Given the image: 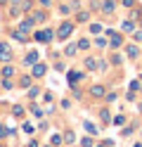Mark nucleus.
Segmentation results:
<instances>
[{
	"instance_id": "obj_1",
	"label": "nucleus",
	"mask_w": 142,
	"mask_h": 147,
	"mask_svg": "<svg viewBox=\"0 0 142 147\" xmlns=\"http://www.w3.org/2000/svg\"><path fill=\"white\" fill-rule=\"evenodd\" d=\"M71 31H73V22H64L59 29H57V38H59V40H66V38L71 36Z\"/></svg>"
},
{
	"instance_id": "obj_2",
	"label": "nucleus",
	"mask_w": 142,
	"mask_h": 147,
	"mask_svg": "<svg viewBox=\"0 0 142 147\" xmlns=\"http://www.w3.org/2000/svg\"><path fill=\"white\" fill-rule=\"evenodd\" d=\"M12 59V48L7 43H0V62H9Z\"/></svg>"
},
{
	"instance_id": "obj_3",
	"label": "nucleus",
	"mask_w": 142,
	"mask_h": 147,
	"mask_svg": "<svg viewBox=\"0 0 142 147\" xmlns=\"http://www.w3.org/2000/svg\"><path fill=\"white\" fill-rule=\"evenodd\" d=\"M52 36H55V33H52L50 29H45V31H38V33H36V40H38V43H50Z\"/></svg>"
},
{
	"instance_id": "obj_4",
	"label": "nucleus",
	"mask_w": 142,
	"mask_h": 147,
	"mask_svg": "<svg viewBox=\"0 0 142 147\" xmlns=\"http://www.w3.org/2000/svg\"><path fill=\"white\" fill-rule=\"evenodd\" d=\"M45 74H47V67L40 64V62H36V64H33V78H43Z\"/></svg>"
},
{
	"instance_id": "obj_5",
	"label": "nucleus",
	"mask_w": 142,
	"mask_h": 147,
	"mask_svg": "<svg viewBox=\"0 0 142 147\" xmlns=\"http://www.w3.org/2000/svg\"><path fill=\"white\" fill-rule=\"evenodd\" d=\"M114 7H116V5H114V0H104V3H100V10H102L104 14H111Z\"/></svg>"
},
{
	"instance_id": "obj_6",
	"label": "nucleus",
	"mask_w": 142,
	"mask_h": 147,
	"mask_svg": "<svg viewBox=\"0 0 142 147\" xmlns=\"http://www.w3.org/2000/svg\"><path fill=\"white\" fill-rule=\"evenodd\" d=\"M33 24H36V19H33V14H31L28 19H24L22 24H19V29H22V31H31V29H33Z\"/></svg>"
},
{
	"instance_id": "obj_7",
	"label": "nucleus",
	"mask_w": 142,
	"mask_h": 147,
	"mask_svg": "<svg viewBox=\"0 0 142 147\" xmlns=\"http://www.w3.org/2000/svg\"><path fill=\"white\" fill-rule=\"evenodd\" d=\"M36 62H38V52H36V50H31V52H28L26 57H24V64H28V67H33Z\"/></svg>"
},
{
	"instance_id": "obj_8",
	"label": "nucleus",
	"mask_w": 142,
	"mask_h": 147,
	"mask_svg": "<svg viewBox=\"0 0 142 147\" xmlns=\"http://www.w3.org/2000/svg\"><path fill=\"white\" fill-rule=\"evenodd\" d=\"M81 76H83V74H81V71H76V69H71L69 74H66V78H69V83H71V86H76V81H78Z\"/></svg>"
},
{
	"instance_id": "obj_9",
	"label": "nucleus",
	"mask_w": 142,
	"mask_h": 147,
	"mask_svg": "<svg viewBox=\"0 0 142 147\" xmlns=\"http://www.w3.org/2000/svg\"><path fill=\"white\" fill-rule=\"evenodd\" d=\"M12 36H14V40H19V43H24V40H28V36H26V31H22V29H19V31H14Z\"/></svg>"
},
{
	"instance_id": "obj_10",
	"label": "nucleus",
	"mask_w": 142,
	"mask_h": 147,
	"mask_svg": "<svg viewBox=\"0 0 142 147\" xmlns=\"http://www.w3.org/2000/svg\"><path fill=\"white\" fill-rule=\"evenodd\" d=\"M83 128H85V131H88L90 135H97V128H95V126H92L90 121H83Z\"/></svg>"
},
{
	"instance_id": "obj_11",
	"label": "nucleus",
	"mask_w": 142,
	"mask_h": 147,
	"mask_svg": "<svg viewBox=\"0 0 142 147\" xmlns=\"http://www.w3.org/2000/svg\"><path fill=\"white\" fill-rule=\"evenodd\" d=\"M90 93H92V97H102V95H104V88H102V86H92Z\"/></svg>"
},
{
	"instance_id": "obj_12",
	"label": "nucleus",
	"mask_w": 142,
	"mask_h": 147,
	"mask_svg": "<svg viewBox=\"0 0 142 147\" xmlns=\"http://www.w3.org/2000/svg\"><path fill=\"white\" fill-rule=\"evenodd\" d=\"M76 50H78V45H66L64 55H66V57H73V55H76Z\"/></svg>"
},
{
	"instance_id": "obj_13",
	"label": "nucleus",
	"mask_w": 142,
	"mask_h": 147,
	"mask_svg": "<svg viewBox=\"0 0 142 147\" xmlns=\"http://www.w3.org/2000/svg\"><path fill=\"white\" fill-rule=\"evenodd\" d=\"M88 19H90V12H78V14H76V22H81V24L88 22Z\"/></svg>"
},
{
	"instance_id": "obj_14",
	"label": "nucleus",
	"mask_w": 142,
	"mask_h": 147,
	"mask_svg": "<svg viewBox=\"0 0 142 147\" xmlns=\"http://www.w3.org/2000/svg\"><path fill=\"white\" fill-rule=\"evenodd\" d=\"M121 43H123V38H121L118 33H114V36H111V48H118Z\"/></svg>"
},
{
	"instance_id": "obj_15",
	"label": "nucleus",
	"mask_w": 142,
	"mask_h": 147,
	"mask_svg": "<svg viewBox=\"0 0 142 147\" xmlns=\"http://www.w3.org/2000/svg\"><path fill=\"white\" fill-rule=\"evenodd\" d=\"M97 67H100V64L95 62L92 57H88V59H85V69H90V71H92V69H97Z\"/></svg>"
},
{
	"instance_id": "obj_16",
	"label": "nucleus",
	"mask_w": 142,
	"mask_h": 147,
	"mask_svg": "<svg viewBox=\"0 0 142 147\" xmlns=\"http://www.w3.org/2000/svg\"><path fill=\"white\" fill-rule=\"evenodd\" d=\"M126 52H128V57H137V52H140V50H137V45H128V50H126Z\"/></svg>"
},
{
	"instance_id": "obj_17",
	"label": "nucleus",
	"mask_w": 142,
	"mask_h": 147,
	"mask_svg": "<svg viewBox=\"0 0 142 147\" xmlns=\"http://www.w3.org/2000/svg\"><path fill=\"white\" fill-rule=\"evenodd\" d=\"M100 119H102L104 123H109V121H111V116H109V109H102V112H100Z\"/></svg>"
},
{
	"instance_id": "obj_18",
	"label": "nucleus",
	"mask_w": 142,
	"mask_h": 147,
	"mask_svg": "<svg viewBox=\"0 0 142 147\" xmlns=\"http://www.w3.org/2000/svg\"><path fill=\"white\" fill-rule=\"evenodd\" d=\"M12 114H14V116H24V107H22V105H14V107H12Z\"/></svg>"
},
{
	"instance_id": "obj_19",
	"label": "nucleus",
	"mask_w": 142,
	"mask_h": 147,
	"mask_svg": "<svg viewBox=\"0 0 142 147\" xmlns=\"http://www.w3.org/2000/svg\"><path fill=\"white\" fill-rule=\"evenodd\" d=\"M22 131H24V133H28V135H31V133H36V128H33L31 123H22Z\"/></svg>"
},
{
	"instance_id": "obj_20",
	"label": "nucleus",
	"mask_w": 142,
	"mask_h": 147,
	"mask_svg": "<svg viewBox=\"0 0 142 147\" xmlns=\"http://www.w3.org/2000/svg\"><path fill=\"white\" fill-rule=\"evenodd\" d=\"M19 86H22V88H28V86H31V76H24L22 81H19Z\"/></svg>"
},
{
	"instance_id": "obj_21",
	"label": "nucleus",
	"mask_w": 142,
	"mask_h": 147,
	"mask_svg": "<svg viewBox=\"0 0 142 147\" xmlns=\"http://www.w3.org/2000/svg\"><path fill=\"white\" fill-rule=\"evenodd\" d=\"M114 123H116V126H123V123H126V116H123V114L114 116Z\"/></svg>"
},
{
	"instance_id": "obj_22",
	"label": "nucleus",
	"mask_w": 142,
	"mask_h": 147,
	"mask_svg": "<svg viewBox=\"0 0 142 147\" xmlns=\"http://www.w3.org/2000/svg\"><path fill=\"white\" fill-rule=\"evenodd\" d=\"M33 19H36V22H43V19H45V12H43V10L33 12Z\"/></svg>"
},
{
	"instance_id": "obj_23",
	"label": "nucleus",
	"mask_w": 142,
	"mask_h": 147,
	"mask_svg": "<svg viewBox=\"0 0 142 147\" xmlns=\"http://www.w3.org/2000/svg\"><path fill=\"white\" fill-rule=\"evenodd\" d=\"M3 76L12 78V76H14V69H12V67H5V69H3Z\"/></svg>"
},
{
	"instance_id": "obj_24",
	"label": "nucleus",
	"mask_w": 142,
	"mask_h": 147,
	"mask_svg": "<svg viewBox=\"0 0 142 147\" xmlns=\"http://www.w3.org/2000/svg\"><path fill=\"white\" fill-rule=\"evenodd\" d=\"M73 140H76V135H73L71 131H66V133H64V142H73Z\"/></svg>"
},
{
	"instance_id": "obj_25",
	"label": "nucleus",
	"mask_w": 142,
	"mask_h": 147,
	"mask_svg": "<svg viewBox=\"0 0 142 147\" xmlns=\"http://www.w3.org/2000/svg\"><path fill=\"white\" fill-rule=\"evenodd\" d=\"M133 131H135V128L128 126V128H123V131H121V135H123V138H128V135H133Z\"/></svg>"
},
{
	"instance_id": "obj_26",
	"label": "nucleus",
	"mask_w": 142,
	"mask_h": 147,
	"mask_svg": "<svg viewBox=\"0 0 142 147\" xmlns=\"http://www.w3.org/2000/svg\"><path fill=\"white\" fill-rule=\"evenodd\" d=\"M78 48H81V50H88V48H90V40H85V38L78 40Z\"/></svg>"
},
{
	"instance_id": "obj_27",
	"label": "nucleus",
	"mask_w": 142,
	"mask_h": 147,
	"mask_svg": "<svg viewBox=\"0 0 142 147\" xmlns=\"http://www.w3.org/2000/svg\"><path fill=\"white\" fill-rule=\"evenodd\" d=\"M12 86H14V83H12V81H9L7 76H5V78H3V88H5V90H9V88H12Z\"/></svg>"
},
{
	"instance_id": "obj_28",
	"label": "nucleus",
	"mask_w": 142,
	"mask_h": 147,
	"mask_svg": "<svg viewBox=\"0 0 142 147\" xmlns=\"http://www.w3.org/2000/svg\"><path fill=\"white\" fill-rule=\"evenodd\" d=\"M43 102L50 107V105H52V95H50V93H45V95H43Z\"/></svg>"
},
{
	"instance_id": "obj_29",
	"label": "nucleus",
	"mask_w": 142,
	"mask_h": 147,
	"mask_svg": "<svg viewBox=\"0 0 142 147\" xmlns=\"http://www.w3.org/2000/svg\"><path fill=\"white\" fill-rule=\"evenodd\" d=\"M38 93H40L38 88H31V90H28V97H31V100H36V97H38Z\"/></svg>"
},
{
	"instance_id": "obj_30",
	"label": "nucleus",
	"mask_w": 142,
	"mask_h": 147,
	"mask_svg": "<svg viewBox=\"0 0 142 147\" xmlns=\"http://www.w3.org/2000/svg\"><path fill=\"white\" fill-rule=\"evenodd\" d=\"M121 29H123V31H133V22H123Z\"/></svg>"
},
{
	"instance_id": "obj_31",
	"label": "nucleus",
	"mask_w": 142,
	"mask_h": 147,
	"mask_svg": "<svg viewBox=\"0 0 142 147\" xmlns=\"http://www.w3.org/2000/svg\"><path fill=\"white\" fill-rule=\"evenodd\" d=\"M31 112H33L36 116H43V109H40V107H38V105H33V107H31Z\"/></svg>"
},
{
	"instance_id": "obj_32",
	"label": "nucleus",
	"mask_w": 142,
	"mask_h": 147,
	"mask_svg": "<svg viewBox=\"0 0 142 147\" xmlns=\"http://www.w3.org/2000/svg\"><path fill=\"white\" fill-rule=\"evenodd\" d=\"M90 31H92V33H100V31H102V24H92Z\"/></svg>"
},
{
	"instance_id": "obj_33",
	"label": "nucleus",
	"mask_w": 142,
	"mask_h": 147,
	"mask_svg": "<svg viewBox=\"0 0 142 147\" xmlns=\"http://www.w3.org/2000/svg\"><path fill=\"white\" fill-rule=\"evenodd\" d=\"M95 45H97V48H107V40H104V38H97V40H95Z\"/></svg>"
},
{
	"instance_id": "obj_34",
	"label": "nucleus",
	"mask_w": 142,
	"mask_h": 147,
	"mask_svg": "<svg viewBox=\"0 0 142 147\" xmlns=\"http://www.w3.org/2000/svg\"><path fill=\"white\" fill-rule=\"evenodd\" d=\"M133 38H135V43H142V31H135V33H133Z\"/></svg>"
},
{
	"instance_id": "obj_35",
	"label": "nucleus",
	"mask_w": 142,
	"mask_h": 147,
	"mask_svg": "<svg viewBox=\"0 0 142 147\" xmlns=\"http://www.w3.org/2000/svg\"><path fill=\"white\" fill-rule=\"evenodd\" d=\"M130 90H133V93H135V90H140V81H133V83H130Z\"/></svg>"
},
{
	"instance_id": "obj_36",
	"label": "nucleus",
	"mask_w": 142,
	"mask_h": 147,
	"mask_svg": "<svg viewBox=\"0 0 142 147\" xmlns=\"http://www.w3.org/2000/svg\"><path fill=\"white\" fill-rule=\"evenodd\" d=\"M121 3L126 5V7H135V0H121Z\"/></svg>"
},
{
	"instance_id": "obj_37",
	"label": "nucleus",
	"mask_w": 142,
	"mask_h": 147,
	"mask_svg": "<svg viewBox=\"0 0 142 147\" xmlns=\"http://www.w3.org/2000/svg\"><path fill=\"white\" fill-rule=\"evenodd\" d=\"M83 147H92V140H90V138H83Z\"/></svg>"
},
{
	"instance_id": "obj_38",
	"label": "nucleus",
	"mask_w": 142,
	"mask_h": 147,
	"mask_svg": "<svg viewBox=\"0 0 142 147\" xmlns=\"http://www.w3.org/2000/svg\"><path fill=\"white\" fill-rule=\"evenodd\" d=\"M5 135H7V128H5L3 123H0V138H5Z\"/></svg>"
},
{
	"instance_id": "obj_39",
	"label": "nucleus",
	"mask_w": 142,
	"mask_h": 147,
	"mask_svg": "<svg viewBox=\"0 0 142 147\" xmlns=\"http://www.w3.org/2000/svg\"><path fill=\"white\" fill-rule=\"evenodd\" d=\"M38 3H40L43 7H47V5H50V0H38Z\"/></svg>"
},
{
	"instance_id": "obj_40",
	"label": "nucleus",
	"mask_w": 142,
	"mask_h": 147,
	"mask_svg": "<svg viewBox=\"0 0 142 147\" xmlns=\"http://www.w3.org/2000/svg\"><path fill=\"white\" fill-rule=\"evenodd\" d=\"M28 147H38V142H36V140H31V142H28Z\"/></svg>"
},
{
	"instance_id": "obj_41",
	"label": "nucleus",
	"mask_w": 142,
	"mask_h": 147,
	"mask_svg": "<svg viewBox=\"0 0 142 147\" xmlns=\"http://www.w3.org/2000/svg\"><path fill=\"white\" fill-rule=\"evenodd\" d=\"M97 147H109V145H107V142H104V145H97Z\"/></svg>"
},
{
	"instance_id": "obj_42",
	"label": "nucleus",
	"mask_w": 142,
	"mask_h": 147,
	"mask_svg": "<svg viewBox=\"0 0 142 147\" xmlns=\"http://www.w3.org/2000/svg\"><path fill=\"white\" fill-rule=\"evenodd\" d=\"M133 147H142V145H140V142H137V145H133Z\"/></svg>"
},
{
	"instance_id": "obj_43",
	"label": "nucleus",
	"mask_w": 142,
	"mask_h": 147,
	"mask_svg": "<svg viewBox=\"0 0 142 147\" xmlns=\"http://www.w3.org/2000/svg\"><path fill=\"white\" fill-rule=\"evenodd\" d=\"M140 93H142V88H140Z\"/></svg>"
},
{
	"instance_id": "obj_44",
	"label": "nucleus",
	"mask_w": 142,
	"mask_h": 147,
	"mask_svg": "<svg viewBox=\"0 0 142 147\" xmlns=\"http://www.w3.org/2000/svg\"><path fill=\"white\" fill-rule=\"evenodd\" d=\"M140 24H142V22H140Z\"/></svg>"
}]
</instances>
